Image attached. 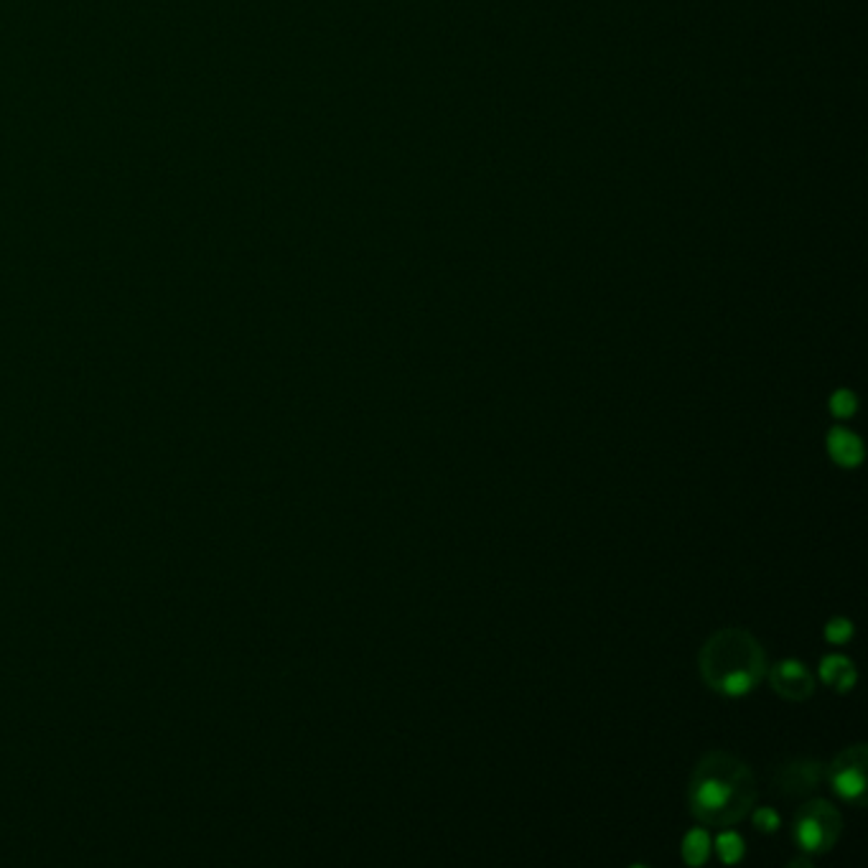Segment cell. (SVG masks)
Listing matches in <instances>:
<instances>
[{
	"instance_id": "6",
	"label": "cell",
	"mask_w": 868,
	"mask_h": 868,
	"mask_svg": "<svg viewBox=\"0 0 868 868\" xmlns=\"http://www.w3.org/2000/svg\"><path fill=\"white\" fill-rule=\"evenodd\" d=\"M770 682L781 698H787L792 703H802L815 690L812 675L807 672L800 659H781L780 665H774L770 670Z\"/></svg>"
},
{
	"instance_id": "15",
	"label": "cell",
	"mask_w": 868,
	"mask_h": 868,
	"mask_svg": "<svg viewBox=\"0 0 868 868\" xmlns=\"http://www.w3.org/2000/svg\"><path fill=\"white\" fill-rule=\"evenodd\" d=\"M792 866H810V858H797L792 861Z\"/></svg>"
},
{
	"instance_id": "14",
	"label": "cell",
	"mask_w": 868,
	"mask_h": 868,
	"mask_svg": "<svg viewBox=\"0 0 868 868\" xmlns=\"http://www.w3.org/2000/svg\"><path fill=\"white\" fill-rule=\"evenodd\" d=\"M853 685H856V670H853V668H851V670H845L843 675H841V678L835 680V688H838L841 693H848V690H851Z\"/></svg>"
},
{
	"instance_id": "10",
	"label": "cell",
	"mask_w": 868,
	"mask_h": 868,
	"mask_svg": "<svg viewBox=\"0 0 868 868\" xmlns=\"http://www.w3.org/2000/svg\"><path fill=\"white\" fill-rule=\"evenodd\" d=\"M853 668V662L843 655H831V658H822L820 662V678L822 682H828V685H835V680L843 675L845 670H851Z\"/></svg>"
},
{
	"instance_id": "3",
	"label": "cell",
	"mask_w": 868,
	"mask_h": 868,
	"mask_svg": "<svg viewBox=\"0 0 868 868\" xmlns=\"http://www.w3.org/2000/svg\"><path fill=\"white\" fill-rule=\"evenodd\" d=\"M843 831L841 812L828 800H810L794 818V841L805 853H825Z\"/></svg>"
},
{
	"instance_id": "7",
	"label": "cell",
	"mask_w": 868,
	"mask_h": 868,
	"mask_svg": "<svg viewBox=\"0 0 868 868\" xmlns=\"http://www.w3.org/2000/svg\"><path fill=\"white\" fill-rule=\"evenodd\" d=\"M828 451H831L832 461L838 466H858L863 461V444L853 431H848L843 425H835L831 434H828Z\"/></svg>"
},
{
	"instance_id": "12",
	"label": "cell",
	"mask_w": 868,
	"mask_h": 868,
	"mask_svg": "<svg viewBox=\"0 0 868 868\" xmlns=\"http://www.w3.org/2000/svg\"><path fill=\"white\" fill-rule=\"evenodd\" d=\"M858 408V400L856 395L851 393V390H838L831 400V410L838 415V418H851Z\"/></svg>"
},
{
	"instance_id": "4",
	"label": "cell",
	"mask_w": 868,
	"mask_h": 868,
	"mask_svg": "<svg viewBox=\"0 0 868 868\" xmlns=\"http://www.w3.org/2000/svg\"><path fill=\"white\" fill-rule=\"evenodd\" d=\"M866 746L856 744L843 749L828 767V780H831L832 790L843 800H861L866 792Z\"/></svg>"
},
{
	"instance_id": "9",
	"label": "cell",
	"mask_w": 868,
	"mask_h": 868,
	"mask_svg": "<svg viewBox=\"0 0 868 868\" xmlns=\"http://www.w3.org/2000/svg\"><path fill=\"white\" fill-rule=\"evenodd\" d=\"M744 841H741V835H736V832L726 831L720 832L719 838H716V851H719V856L723 863H739L741 856H744Z\"/></svg>"
},
{
	"instance_id": "11",
	"label": "cell",
	"mask_w": 868,
	"mask_h": 868,
	"mask_svg": "<svg viewBox=\"0 0 868 868\" xmlns=\"http://www.w3.org/2000/svg\"><path fill=\"white\" fill-rule=\"evenodd\" d=\"M851 637H853V621L843 619V617L828 621V627H825V639H828V642H832V645H845Z\"/></svg>"
},
{
	"instance_id": "1",
	"label": "cell",
	"mask_w": 868,
	"mask_h": 868,
	"mask_svg": "<svg viewBox=\"0 0 868 868\" xmlns=\"http://www.w3.org/2000/svg\"><path fill=\"white\" fill-rule=\"evenodd\" d=\"M757 802V780L749 764L729 751H708L698 761L688 805L698 822L708 828H731L749 815Z\"/></svg>"
},
{
	"instance_id": "2",
	"label": "cell",
	"mask_w": 868,
	"mask_h": 868,
	"mask_svg": "<svg viewBox=\"0 0 868 868\" xmlns=\"http://www.w3.org/2000/svg\"><path fill=\"white\" fill-rule=\"evenodd\" d=\"M700 678L720 695L751 693L767 675V658L757 639L746 629L726 627L700 649Z\"/></svg>"
},
{
	"instance_id": "8",
	"label": "cell",
	"mask_w": 868,
	"mask_h": 868,
	"mask_svg": "<svg viewBox=\"0 0 868 868\" xmlns=\"http://www.w3.org/2000/svg\"><path fill=\"white\" fill-rule=\"evenodd\" d=\"M710 856V838L703 828H693L682 838V858L690 866H703Z\"/></svg>"
},
{
	"instance_id": "13",
	"label": "cell",
	"mask_w": 868,
	"mask_h": 868,
	"mask_svg": "<svg viewBox=\"0 0 868 868\" xmlns=\"http://www.w3.org/2000/svg\"><path fill=\"white\" fill-rule=\"evenodd\" d=\"M751 820H754V828H759L761 832H777V828H780V815L771 807H757Z\"/></svg>"
},
{
	"instance_id": "5",
	"label": "cell",
	"mask_w": 868,
	"mask_h": 868,
	"mask_svg": "<svg viewBox=\"0 0 868 868\" xmlns=\"http://www.w3.org/2000/svg\"><path fill=\"white\" fill-rule=\"evenodd\" d=\"M822 777H825V770L815 759H790L774 774V792L781 797H807L818 792Z\"/></svg>"
}]
</instances>
